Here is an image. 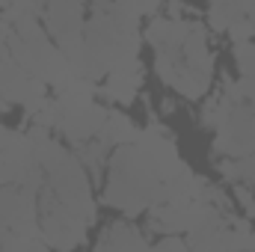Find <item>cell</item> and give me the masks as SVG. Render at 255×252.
<instances>
[{
  "instance_id": "11",
  "label": "cell",
  "mask_w": 255,
  "mask_h": 252,
  "mask_svg": "<svg viewBox=\"0 0 255 252\" xmlns=\"http://www.w3.org/2000/svg\"><path fill=\"white\" fill-rule=\"evenodd\" d=\"M181 60L190 65L193 71H199V74H208V77H211L214 57H211V48H208V36H205V30H202L199 24H193L187 42L181 45Z\"/></svg>"
},
{
  "instance_id": "16",
  "label": "cell",
  "mask_w": 255,
  "mask_h": 252,
  "mask_svg": "<svg viewBox=\"0 0 255 252\" xmlns=\"http://www.w3.org/2000/svg\"><path fill=\"white\" fill-rule=\"evenodd\" d=\"M238 18H244V3H214L208 9V24L217 33H226Z\"/></svg>"
},
{
  "instance_id": "3",
  "label": "cell",
  "mask_w": 255,
  "mask_h": 252,
  "mask_svg": "<svg viewBox=\"0 0 255 252\" xmlns=\"http://www.w3.org/2000/svg\"><path fill=\"white\" fill-rule=\"evenodd\" d=\"M45 184V169L36 160L27 133L0 127V187H24L39 193Z\"/></svg>"
},
{
  "instance_id": "8",
  "label": "cell",
  "mask_w": 255,
  "mask_h": 252,
  "mask_svg": "<svg viewBox=\"0 0 255 252\" xmlns=\"http://www.w3.org/2000/svg\"><path fill=\"white\" fill-rule=\"evenodd\" d=\"M139 83H142V63L136 60V63H128L107 74L104 95L110 101H116V104H130L133 95H136V89H139Z\"/></svg>"
},
{
  "instance_id": "18",
  "label": "cell",
  "mask_w": 255,
  "mask_h": 252,
  "mask_svg": "<svg viewBox=\"0 0 255 252\" xmlns=\"http://www.w3.org/2000/svg\"><path fill=\"white\" fill-rule=\"evenodd\" d=\"M226 33H229V39H232L235 45H244V42H253L255 39V24L247 21V18H238Z\"/></svg>"
},
{
  "instance_id": "13",
  "label": "cell",
  "mask_w": 255,
  "mask_h": 252,
  "mask_svg": "<svg viewBox=\"0 0 255 252\" xmlns=\"http://www.w3.org/2000/svg\"><path fill=\"white\" fill-rule=\"evenodd\" d=\"M92 98H95V83L80 80V77H74L71 83H65L63 89H57V104L63 107V113H71V110L95 104Z\"/></svg>"
},
{
  "instance_id": "7",
  "label": "cell",
  "mask_w": 255,
  "mask_h": 252,
  "mask_svg": "<svg viewBox=\"0 0 255 252\" xmlns=\"http://www.w3.org/2000/svg\"><path fill=\"white\" fill-rule=\"evenodd\" d=\"M148 229L157 235H178L190 229V202H172V205H154L148 211Z\"/></svg>"
},
{
  "instance_id": "9",
  "label": "cell",
  "mask_w": 255,
  "mask_h": 252,
  "mask_svg": "<svg viewBox=\"0 0 255 252\" xmlns=\"http://www.w3.org/2000/svg\"><path fill=\"white\" fill-rule=\"evenodd\" d=\"M190 21H169V18H154L145 30V39L157 51H181V45L190 36Z\"/></svg>"
},
{
  "instance_id": "4",
  "label": "cell",
  "mask_w": 255,
  "mask_h": 252,
  "mask_svg": "<svg viewBox=\"0 0 255 252\" xmlns=\"http://www.w3.org/2000/svg\"><path fill=\"white\" fill-rule=\"evenodd\" d=\"M3 235H21L27 241L42 238L39 235V205H36L33 190L0 187V238Z\"/></svg>"
},
{
  "instance_id": "6",
  "label": "cell",
  "mask_w": 255,
  "mask_h": 252,
  "mask_svg": "<svg viewBox=\"0 0 255 252\" xmlns=\"http://www.w3.org/2000/svg\"><path fill=\"white\" fill-rule=\"evenodd\" d=\"M104 122H107V110L98 107V104H89V107H80V110L65 113L63 125H60V133H63L68 142L80 145V142H89L92 136H98Z\"/></svg>"
},
{
  "instance_id": "5",
  "label": "cell",
  "mask_w": 255,
  "mask_h": 252,
  "mask_svg": "<svg viewBox=\"0 0 255 252\" xmlns=\"http://www.w3.org/2000/svg\"><path fill=\"white\" fill-rule=\"evenodd\" d=\"M229 160H244L255 154V110L250 104H235L226 122L220 125L217 136V154Z\"/></svg>"
},
{
  "instance_id": "1",
  "label": "cell",
  "mask_w": 255,
  "mask_h": 252,
  "mask_svg": "<svg viewBox=\"0 0 255 252\" xmlns=\"http://www.w3.org/2000/svg\"><path fill=\"white\" fill-rule=\"evenodd\" d=\"M139 60V12L136 3H95L83 27V63L74 77L98 80Z\"/></svg>"
},
{
  "instance_id": "14",
  "label": "cell",
  "mask_w": 255,
  "mask_h": 252,
  "mask_svg": "<svg viewBox=\"0 0 255 252\" xmlns=\"http://www.w3.org/2000/svg\"><path fill=\"white\" fill-rule=\"evenodd\" d=\"M223 238H226V252H255V232L244 217H226L223 226Z\"/></svg>"
},
{
  "instance_id": "2",
  "label": "cell",
  "mask_w": 255,
  "mask_h": 252,
  "mask_svg": "<svg viewBox=\"0 0 255 252\" xmlns=\"http://www.w3.org/2000/svg\"><path fill=\"white\" fill-rule=\"evenodd\" d=\"M187 163H181V166L160 163L136 136V142L119 145L116 154L110 157V175H107V187H104V202L110 208L125 211L128 217L139 214L142 208L163 205L166 184Z\"/></svg>"
},
{
  "instance_id": "10",
  "label": "cell",
  "mask_w": 255,
  "mask_h": 252,
  "mask_svg": "<svg viewBox=\"0 0 255 252\" xmlns=\"http://www.w3.org/2000/svg\"><path fill=\"white\" fill-rule=\"evenodd\" d=\"M98 252H148V244H145V238H142L133 226H128V223H113V226L101 235Z\"/></svg>"
},
{
  "instance_id": "22",
  "label": "cell",
  "mask_w": 255,
  "mask_h": 252,
  "mask_svg": "<svg viewBox=\"0 0 255 252\" xmlns=\"http://www.w3.org/2000/svg\"><path fill=\"white\" fill-rule=\"evenodd\" d=\"M27 252H54V250H51V247H48L42 238H36V241L30 244V250H27Z\"/></svg>"
},
{
  "instance_id": "21",
  "label": "cell",
  "mask_w": 255,
  "mask_h": 252,
  "mask_svg": "<svg viewBox=\"0 0 255 252\" xmlns=\"http://www.w3.org/2000/svg\"><path fill=\"white\" fill-rule=\"evenodd\" d=\"M6 42H9V24H6V21L0 18V57H6V54H9Z\"/></svg>"
},
{
  "instance_id": "15",
  "label": "cell",
  "mask_w": 255,
  "mask_h": 252,
  "mask_svg": "<svg viewBox=\"0 0 255 252\" xmlns=\"http://www.w3.org/2000/svg\"><path fill=\"white\" fill-rule=\"evenodd\" d=\"M223 226H211V229H196V232H190V241H187L190 252H226Z\"/></svg>"
},
{
  "instance_id": "23",
  "label": "cell",
  "mask_w": 255,
  "mask_h": 252,
  "mask_svg": "<svg viewBox=\"0 0 255 252\" xmlns=\"http://www.w3.org/2000/svg\"><path fill=\"white\" fill-rule=\"evenodd\" d=\"M244 18L255 24V3H244Z\"/></svg>"
},
{
  "instance_id": "12",
  "label": "cell",
  "mask_w": 255,
  "mask_h": 252,
  "mask_svg": "<svg viewBox=\"0 0 255 252\" xmlns=\"http://www.w3.org/2000/svg\"><path fill=\"white\" fill-rule=\"evenodd\" d=\"M136 136H139V130L133 127V122L122 116V113H116V110H110L107 113V122L101 127V133H98V139L110 148V145H130V142H136Z\"/></svg>"
},
{
  "instance_id": "20",
  "label": "cell",
  "mask_w": 255,
  "mask_h": 252,
  "mask_svg": "<svg viewBox=\"0 0 255 252\" xmlns=\"http://www.w3.org/2000/svg\"><path fill=\"white\" fill-rule=\"evenodd\" d=\"M235 193H238V202L247 208V217H255V196L253 193H250L247 187H238Z\"/></svg>"
},
{
  "instance_id": "19",
  "label": "cell",
  "mask_w": 255,
  "mask_h": 252,
  "mask_svg": "<svg viewBox=\"0 0 255 252\" xmlns=\"http://www.w3.org/2000/svg\"><path fill=\"white\" fill-rule=\"evenodd\" d=\"M148 252H190V247L181 241V238H175V235H169V238H163L160 244H154V247H148Z\"/></svg>"
},
{
  "instance_id": "17",
  "label": "cell",
  "mask_w": 255,
  "mask_h": 252,
  "mask_svg": "<svg viewBox=\"0 0 255 252\" xmlns=\"http://www.w3.org/2000/svg\"><path fill=\"white\" fill-rule=\"evenodd\" d=\"M235 63H238L244 77H255V42L235 45Z\"/></svg>"
}]
</instances>
